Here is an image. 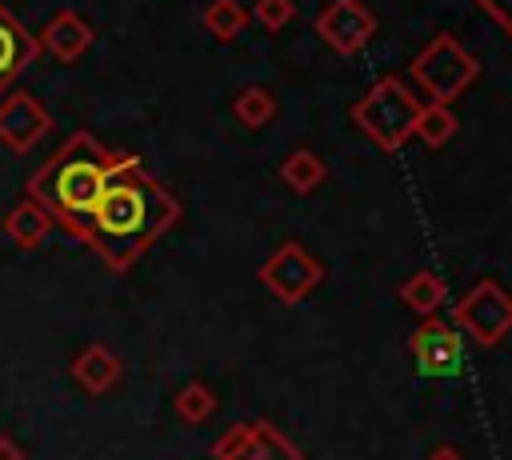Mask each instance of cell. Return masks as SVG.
I'll list each match as a JSON object with an SVG mask.
<instances>
[{
    "mask_svg": "<svg viewBox=\"0 0 512 460\" xmlns=\"http://www.w3.org/2000/svg\"><path fill=\"white\" fill-rule=\"evenodd\" d=\"M176 220H180V200L164 184H156L136 156H116V168L108 172V184L80 240L112 272H128Z\"/></svg>",
    "mask_w": 512,
    "mask_h": 460,
    "instance_id": "cell-1",
    "label": "cell"
},
{
    "mask_svg": "<svg viewBox=\"0 0 512 460\" xmlns=\"http://www.w3.org/2000/svg\"><path fill=\"white\" fill-rule=\"evenodd\" d=\"M116 156L120 152H108L92 132H72L56 148V156H48V164H40L28 180V200H36L52 216V224L80 240L108 184V172L116 168Z\"/></svg>",
    "mask_w": 512,
    "mask_h": 460,
    "instance_id": "cell-2",
    "label": "cell"
},
{
    "mask_svg": "<svg viewBox=\"0 0 512 460\" xmlns=\"http://www.w3.org/2000/svg\"><path fill=\"white\" fill-rule=\"evenodd\" d=\"M416 96L408 92L404 80L396 76H380L352 108V120L356 128L384 152H400L408 140H412V128H416Z\"/></svg>",
    "mask_w": 512,
    "mask_h": 460,
    "instance_id": "cell-3",
    "label": "cell"
},
{
    "mask_svg": "<svg viewBox=\"0 0 512 460\" xmlns=\"http://www.w3.org/2000/svg\"><path fill=\"white\" fill-rule=\"evenodd\" d=\"M408 72L416 76V84H420L432 100L452 104V100H456V96H460V92L480 76V64H476V56H468V52H464V44H460L456 36L440 32V36H432V40H428V48H424V52H416V56H412Z\"/></svg>",
    "mask_w": 512,
    "mask_h": 460,
    "instance_id": "cell-4",
    "label": "cell"
},
{
    "mask_svg": "<svg viewBox=\"0 0 512 460\" xmlns=\"http://www.w3.org/2000/svg\"><path fill=\"white\" fill-rule=\"evenodd\" d=\"M456 328H464L480 348H496L512 332V296L496 280H480L456 304Z\"/></svg>",
    "mask_w": 512,
    "mask_h": 460,
    "instance_id": "cell-5",
    "label": "cell"
},
{
    "mask_svg": "<svg viewBox=\"0 0 512 460\" xmlns=\"http://www.w3.org/2000/svg\"><path fill=\"white\" fill-rule=\"evenodd\" d=\"M320 280H324V264H320L300 240H284V244L260 264V284H264L268 292H276L284 304L304 300Z\"/></svg>",
    "mask_w": 512,
    "mask_h": 460,
    "instance_id": "cell-6",
    "label": "cell"
},
{
    "mask_svg": "<svg viewBox=\"0 0 512 460\" xmlns=\"http://www.w3.org/2000/svg\"><path fill=\"white\" fill-rule=\"evenodd\" d=\"M216 460H304V452L272 424V420H248L228 428L212 444Z\"/></svg>",
    "mask_w": 512,
    "mask_h": 460,
    "instance_id": "cell-7",
    "label": "cell"
},
{
    "mask_svg": "<svg viewBox=\"0 0 512 460\" xmlns=\"http://www.w3.org/2000/svg\"><path fill=\"white\" fill-rule=\"evenodd\" d=\"M408 352L416 360V368L432 380H448L464 368V344H460V328L444 324L436 316H428L412 336H408Z\"/></svg>",
    "mask_w": 512,
    "mask_h": 460,
    "instance_id": "cell-8",
    "label": "cell"
},
{
    "mask_svg": "<svg viewBox=\"0 0 512 460\" xmlns=\"http://www.w3.org/2000/svg\"><path fill=\"white\" fill-rule=\"evenodd\" d=\"M372 32H376V16L360 0H328L316 16V36L340 56L360 52L372 40Z\"/></svg>",
    "mask_w": 512,
    "mask_h": 460,
    "instance_id": "cell-9",
    "label": "cell"
},
{
    "mask_svg": "<svg viewBox=\"0 0 512 460\" xmlns=\"http://www.w3.org/2000/svg\"><path fill=\"white\" fill-rule=\"evenodd\" d=\"M52 132V112L32 92H8L0 100V144L8 152H28Z\"/></svg>",
    "mask_w": 512,
    "mask_h": 460,
    "instance_id": "cell-10",
    "label": "cell"
},
{
    "mask_svg": "<svg viewBox=\"0 0 512 460\" xmlns=\"http://www.w3.org/2000/svg\"><path fill=\"white\" fill-rule=\"evenodd\" d=\"M36 44H40L44 52H52L56 60L72 64V60H80V56L92 48V24H88L80 12L64 8V12H56V16L44 24V32L36 36Z\"/></svg>",
    "mask_w": 512,
    "mask_h": 460,
    "instance_id": "cell-11",
    "label": "cell"
},
{
    "mask_svg": "<svg viewBox=\"0 0 512 460\" xmlns=\"http://www.w3.org/2000/svg\"><path fill=\"white\" fill-rule=\"evenodd\" d=\"M36 52H40L36 36L0 4V92L36 60Z\"/></svg>",
    "mask_w": 512,
    "mask_h": 460,
    "instance_id": "cell-12",
    "label": "cell"
},
{
    "mask_svg": "<svg viewBox=\"0 0 512 460\" xmlns=\"http://www.w3.org/2000/svg\"><path fill=\"white\" fill-rule=\"evenodd\" d=\"M124 372V360L108 348V344H88L76 360H72V380L88 392V396H104Z\"/></svg>",
    "mask_w": 512,
    "mask_h": 460,
    "instance_id": "cell-13",
    "label": "cell"
},
{
    "mask_svg": "<svg viewBox=\"0 0 512 460\" xmlns=\"http://www.w3.org/2000/svg\"><path fill=\"white\" fill-rule=\"evenodd\" d=\"M4 232L16 248H36L44 244V236L52 232V216L36 204V200H20L8 216H4Z\"/></svg>",
    "mask_w": 512,
    "mask_h": 460,
    "instance_id": "cell-14",
    "label": "cell"
},
{
    "mask_svg": "<svg viewBox=\"0 0 512 460\" xmlns=\"http://www.w3.org/2000/svg\"><path fill=\"white\" fill-rule=\"evenodd\" d=\"M444 296H448V288H444V280L436 276V272H416V276H408L404 284H400V300H404V308H412L416 316H432L440 304H444Z\"/></svg>",
    "mask_w": 512,
    "mask_h": 460,
    "instance_id": "cell-15",
    "label": "cell"
},
{
    "mask_svg": "<svg viewBox=\"0 0 512 460\" xmlns=\"http://www.w3.org/2000/svg\"><path fill=\"white\" fill-rule=\"evenodd\" d=\"M324 176H328V168H324V160H320L312 148H296V152L284 156V164H280V180H284L292 192H312V188L324 184Z\"/></svg>",
    "mask_w": 512,
    "mask_h": 460,
    "instance_id": "cell-16",
    "label": "cell"
},
{
    "mask_svg": "<svg viewBox=\"0 0 512 460\" xmlns=\"http://www.w3.org/2000/svg\"><path fill=\"white\" fill-rule=\"evenodd\" d=\"M456 128H460V124H456L452 108H448V104H440V100H432V104H420L412 136H420L428 148H444V144L456 136Z\"/></svg>",
    "mask_w": 512,
    "mask_h": 460,
    "instance_id": "cell-17",
    "label": "cell"
},
{
    "mask_svg": "<svg viewBox=\"0 0 512 460\" xmlns=\"http://www.w3.org/2000/svg\"><path fill=\"white\" fill-rule=\"evenodd\" d=\"M172 408H176V416H180L184 424H204V420L216 412V392H212L204 380H192V384H184V388L176 392Z\"/></svg>",
    "mask_w": 512,
    "mask_h": 460,
    "instance_id": "cell-18",
    "label": "cell"
},
{
    "mask_svg": "<svg viewBox=\"0 0 512 460\" xmlns=\"http://www.w3.org/2000/svg\"><path fill=\"white\" fill-rule=\"evenodd\" d=\"M232 108H236V120L244 124V128H264L272 116H276V96L268 92V88H244V92H236V100H232Z\"/></svg>",
    "mask_w": 512,
    "mask_h": 460,
    "instance_id": "cell-19",
    "label": "cell"
},
{
    "mask_svg": "<svg viewBox=\"0 0 512 460\" xmlns=\"http://www.w3.org/2000/svg\"><path fill=\"white\" fill-rule=\"evenodd\" d=\"M248 24V12L240 8V0H212L204 8V28L216 36V40H236Z\"/></svg>",
    "mask_w": 512,
    "mask_h": 460,
    "instance_id": "cell-20",
    "label": "cell"
},
{
    "mask_svg": "<svg viewBox=\"0 0 512 460\" xmlns=\"http://www.w3.org/2000/svg\"><path fill=\"white\" fill-rule=\"evenodd\" d=\"M252 16H256V24H264L268 32H280L284 24H292L296 4H292V0H256Z\"/></svg>",
    "mask_w": 512,
    "mask_h": 460,
    "instance_id": "cell-21",
    "label": "cell"
},
{
    "mask_svg": "<svg viewBox=\"0 0 512 460\" xmlns=\"http://www.w3.org/2000/svg\"><path fill=\"white\" fill-rule=\"evenodd\" d=\"M476 4H480V8H484V12L512 36V0H476Z\"/></svg>",
    "mask_w": 512,
    "mask_h": 460,
    "instance_id": "cell-22",
    "label": "cell"
},
{
    "mask_svg": "<svg viewBox=\"0 0 512 460\" xmlns=\"http://www.w3.org/2000/svg\"><path fill=\"white\" fill-rule=\"evenodd\" d=\"M0 460H24V448L12 436H0Z\"/></svg>",
    "mask_w": 512,
    "mask_h": 460,
    "instance_id": "cell-23",
    "label": "cell"
},
{
    "mask_svg": "<svg viewBox=\"0 0 512 460\" xmlns=\"http://www.w3.org/2000/svg\"><path fill=\"white\" fill-rule=\"evenodd\" d=\"M424 460H464V452H460V448H452V444H440V448H432Z\"/></svg>",
    "mask_w": 512,
    "mask_h": 460,
    "instance_id": "cell-24",
    "label": "cell"
}]
</instances>
